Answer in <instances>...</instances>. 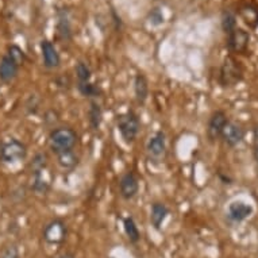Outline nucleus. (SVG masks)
Listing matches in <instances>:
<instances>
[{
  "mask_svg": "<svg viewBox=\"0 0 258 258\" xmlns=\"http://www.w3.org/2000/svg\"><path fill=\"white\" fill-rule=\"evenodd\" d=\"M220 138L223 140V142L229 148H235L238 145L241 144L243 138H245V130L242 128L238 123L230 122L226 124V127L223 128L222 132V136Z\"/></svg>",
  "mask_w": 258,
  "mask_h": 258,
  "instance_id": "obj_11",
  "label": "nucleus"
},
{
  "mask_svg": "<svg viewBox=\"0 0 258 258\" xmlns=\"http://www.w3.org/2000/svg\"><path fill=\"white\" fill-rule=\"evenodd\" d=\"M227 123H229V118H227V115L224 114V111H215L211 115L210 120H208V140L211 141V142H215L216 140H219L220 136H222V132H223V128L226 127Z\"/></svg>",
  "mask_w": 258,
  "mask_h": 258,
  "instance_id": "obj_9",
  "label": "nucleus"
},
{
  "mask_svg": "<svg viewBox=\"0 0 258 258\" xmlns=\"http://www.w3.org/2000/svg\"><path fill=\"white\" fill-rule=\"evenodd\" d=\"M134 95L138 104H145L149 96V81L145 75L138 73L134 79Z\"/></svg>",
  "mask_w": 258,
  "mask_h": 258,
  "instance_id": "obj_16",
  "label": "nucleus"
},
{
  "mask_svg": "<svg viewBox=\"0 0 258 258\" xmlns=\"http://www.w3.org/2000/svg\"><path fill=\"white\" fill-rule=\"evenodd\" d=\"M169 215V208L164 203H153L150 210V222L156 230H161V226L165 222L166 216Z\"/></svg>",
  "mask_w": 258,
  "mask_h": 258,
  "instance_id": "obj_15",
  "label": "nucleus"
},
{
  "mask_svg": "<svg viewBox=\"0 0 258 258\" xmlns=\"http://www.w3.org/2000/svg\"><path fill=\"white\" fill-rule=\"evenodd\" d=\"M55 258H76V257H75V254L69 253V251H65V253H61Z\"/></svg>",
  "mask_w": 258,
  "mask_h": 258,
  "instance_id": "obj_31",
  "label": "nucleus"
},
{
  "mask_svg": "<svg viewBox=\"0 0 258 258\" xmlns=\"http://www.w3.org/2000/svg\"><path fill=\"white\" fill-rule=\"evenodd\" d=\"M254 157H255V161L258 164V134L255 136V141H254Z\"/></svg>",
  "mask_w": 258,
  "mask_h": 258,
  "instance_id": "obj_30",
  "label": "nucleus"
},
{
  "mask_svg": "<svg viewBox=\"0 0 258 258\" xmlns=\"http://www.w3.org/2000/svg\"><path fill=\"white\" fill-rule=\"evenodd\" d=\"M146 153L149 160L153 162H161L166 157V137L162 132L154 133L146 144Z\"/></svg>",
  "mask_w": 258,
  "mask_h": 258,
  "instance_id": "obj_4",
  "label": "nucleus"
},
{
  "mask_svg": "<svg viewBox=\"0 0 258 258\" xmlns=\"http://www.w3.org/2000/svg\"><path fill=\"white\" fill-rule=\"evenodd\" d=\"M243 79V67L235 57L229 55L222 63L219 72V84L223 88L234 87Z\"/></svg>",
  "mask_w": 258,
  "mask_h": 258,
  "instance_id": "obj_2",
  "label": "nucleus"
},
{
  "mask_svg": "<svg viewBox=\"0 0 258 258\" xmlns=\"http://www.w3.org/2000/svg\"><path fill=\"white\" fill-rule=\"evenodd\" d=\"M47 166V156L45 153H37L33 158V161L30 162V172L33 174L42 173L45 172Z\"/></svg>",
  "mask_w": 258,
  "mask_h": 258,
  "instance_id": "obj_21",
  "label": "nucleus"
},
{
  "mask_svg": "<svg viewBox=\"0 0 258 258\" xmlns=\"http://www.w3.org/2000/svg\"><path fill=\"white\" fill-rule=\"evenodd\" d=\"M27 156V149L25 144H22L18 140H10L9 142L3 144V154H2V161L6 164H17L23 161Z\"/></svg>",
  "mask_w": 258,
  "mask_h": 258,
  "instance_id": "obj_6",
  "label": "nucleus"
},
{
  "mask_svg": "<svg viewBox=\"0 0 258 258\" xmlns=\"http://www.w3.org/2000/svg\"><path fill=\"white\" fill-rule=\"evenodd\" d=\"M253 212L254 208L251 204L246 203L243 200H234L229 204L226 215L231 223H242L243 220L253 215Z\"/></svg>",
  "mask_w": 258,
  "mask_h": 258,
  "instance_id": "obj_8",
  "label": "nucleus"
},
{
  "mask_svg": "<svg viewBox=\"0 0 258 258\" xmlns=\"http://www.w3.org/2000/svg\"><path fill=\"white\" fill-rule=\"evenodd\" d=\"M41 50H42V58H43V65L47 69H54L58 68L59 63H61V58L55 46L50 41L43 39L41 42Z\"/></svg>",
  "mask_w": 258,
  "mask_h": 258,
  "instance_id": "obj_12",
  "label": "nucleus"
},
{
  "mask_svg": "<svg viewBox=\"0 0 258 258\" xmlns=\"http://www.w3.org/2000/svg\"><path fill=\"white\" fill-rule=\"evenodd\" d=\"M119 190H120V196L124 200H132L133 198H136L140 190V182L136 174L133 172L123 174L119 180Z\"/></svg>",
  "mask_w": 258,
  "mask_h": 258,
  "instance_id": "obj_10",
  "label": "nucleus"
},
{
  "mask_svg": "<svg viewBox=\"0 0 258 258\" xmlns=\"http://www.w3.org/2000/svg\"><path fill=\"white\" fill-rule=\"evenodd\" d=\"M18 71H19V65L11 57L5 55L0 61V81L3 83L13 81L17 77Z\"/></svg>",
  "mask_w": 258,
  "mask_h": 258,
  "instance_id": "obj_13",
  "label": "nucleus"
},
{
  "mask_svg": "<svg viewBox=\"0 0 258 258\" xmlns=\"http://www.w3.org/2000/svg\"><path fill=\"white\" fill-rule=\"evenodd\" d=\"M57 33H58L59 38L65 39V41L72 38V25L69 21L67 10H59L57 13Z\"/></svg>",
  "mask_w": 258,
  "mask_h": 258,
  "instance_id": "obj_14",
  "label": "nucleus"
},
{
  "mask_svg": "<svg viewBox=\"0 0 258 258\" xmlns=\"http://www.w3.org/2000/svg\"><path fill=\"white\" fill-rule=\"evenodd\" d=\"M222 29L226 34L231 33L234 29H237V17L233 11L226 10L222 14Z\"/></svg>",
  "mask_w": 258,
  "mask_h": 258,
  "instance_id": "obj_22",
  "label": "nucleus"
},
{
  "mask_svg": "<svg viewBox=\"0 0 258 258\" xmlns=\"http://www.w3.org/2000/svg\"><path fill=\"white\" fill-rule=\"evenodd\" d=\"M76 77L79 83H88L91 81V77H92V72H91V69H89L88 63H85L84 61H79L76 63Z\"/></svg>",
  "mask_w": 258,
  "mask_h": 258,
  "instance_id": "obj_24",
  "label": "nucleus"
},
{
  "mask_svg": "<svg viewBox=\"0 0 258 258\" xmlns=\"http://www.w3.org/2000/svg\"><path fill=\"white\" fill-rule=\"evenodd\" d=\"M77 156L75 154L73 150H69V152H63L57 154V162L58 165L65 170H72L75 166L77 165Z\"/></svg>",
  "mask_w": 258,
  "mask_h": 258,
  "instance_id": "obj_20",
  "label": "nucleus"
},
{
  "mask_svg": "<svg viewBox=\"0 0 258 258\" xmlns=\"http://www.w3.org/2000/svg\"><path fill=\"white\" fill-rule=\"evenodd\" d=\"M9 57H11V58L15 61V62L21 67L22 63L25 62V53L22 51L21 47H18V46H11L9 49Z\"/></svg>",
  "mask_w": 258,
  "mask_h": 258,
  "instance_id": "obj_26",
  "label": "nucleus"
},
{
  "mask_svg": "<svg viewBox=\"0 0 258 258\" xmlns=\"http://www.w3.org/2000/svg\"><path fill=\"white\" fill-rule=\"evenodd\" d=\"M2 154H3V144H0V161H2Z\"/></svg>",
  "mask_w": 258,
  "mask_h": 258,
  "instance_id": "obj_32",
  "label": "nucleus"
},
{
  "mask_svg": "<svg viewBox=\"0 0 258 258\" xmlns=\"http://www.w3.org/2000/svg\"><path fill=\"white\" fill-rule=\"evenodd\" d=\"M116 127L126 144H133L140 134L141 122L136 112L128 111L116 118Z\"/></svg>",
  "mask_w": 258,
  "mask_h": 258,
  "instance_id": "obj_3",
  "label": "nucleus"
},
{
  "mask_svg": "<svg viewBox=\"0 0 258 258\" xmlns=\"http://www.w3.org/2000/svg\"><path fill=\"white\" fill-rule=\"evenodd\" d=\"M77 144V134L71 127H58L49 134V148L55 156L59 153L69 152Z\"/></svg>",
  "mask_w": 258,
  "mask_h": 258,
  "instance_id": "obj_1",
  "label": "nucleus"
},
{
  "mask_svg": "<svg viewBox=\"0 0 258 258\" xmlns=\"http://www.w3.org/2000/svg\"><path fill=\"white\" fill-rule=\"evenodd\" d=\"M67 235H68L67 224L61 219L51 220L50 223H47L43 229V239L50 245L62 243L67 239Z\"/></svg>",
  "mask_w": 258,
  "mask_h": 258,
  "instance_id": "obj_5",
  "label": "nucleus"
},
{
  "mask_svg": "<svg viewBox=\"0 0 258 258\" xmlns=\"http://www.w3.org/2000/svg\"><path fill=\"white\" fill-rule=\"evenodd\" d=\"M149 21L153 26H160L164 23V14L161 13L160 9H153L150 15H149Z\"/></svg>",
  "mask_w": 258,
  "mask_h": 258,
  "instance_id": "obj_27",
  "label": "nucleus"
},
{
  "mask_svg": "<svg viewBox=\"0 0 258 258\" xmlns=\"http://www.w3.org/2000/svg\"><path fill=\"white\" fill-rule=\"evenodd\" d=\"M38 107H39V102H38V98L35 96V95H31L26 103V108L29 111L30 114H37L38 112Z\"/></svg>",
  "mask_w": 258,
  "mask_h": 258,
  "instance_id": "obj_28",
  "label": "nucleus"
},
{
  "mask_svg": "<svg viewBox=\"0 0 258 258\" xmlns=\"http://www.w3.org/2000/svg\"><path fill=\"white\" fill-rule=\"evenodd\" d=\"M250 42V34L241 27L234 29L227 34V47L234 54H243L247 51Z\"/></svg>",
  "mask_w": 258,
  "mask_h": 258,
  "instance_id": "obj_7",
  "label": "nucleus"
},
{
  "mask_svg": "<svg viewBox=\"0 0 258 258\" xmlns=\"http://www.w3.org/2000/svg\"><path fill=\"white\" fill-rule=\"evenodd\" d=\"M2 258H21L19 257V251L15 246H9L2 254Z\"/></svg>",
  "mask_w": 258,
  "mask_h": 258,
  "instance_id": "obj_29",
  "label": "nucleus"
},
{
  "mask_svg": "<svg viewBox=\"0 0 258 258\" xmlns=\"http://www.w3.org/2000/svg\"><path fill=\"white\" fill-rule=\"evenodd\" d=\"M88 120L93 130H99L103 122V110L96 100H91L88 108Z\"/></svg>",
  "mask_w": 258,
  "mask_h": 258,
  "instance_id": "obj_18",
  "label": "nucleus"
},
{
  "mask_svg": "<svg viewBox=\"0 0 258 258\" xmlns=\"http://www.w3.org/2000/svg\"><path fill=\"white\" fill-rule=\"evenodd\" d=\"M123 227H124V233H126L128 241L132 243H138L141 239V233L138 230L136 220L132 216H127L126 219L123 220Z\"/></svg>",
  "mask_w": 258,
  "mask_h": 258,
  "instance_id": "obj_19",
  "label": "nucleus"
},
{
  "mask_svg": "<svg viewBox=\"0 0 258 258\" xmlns=\"http://www.w3.org/2000/svg\"><path fill=\"white\" fill-rule=\"evenodd\" d=\"M242 19L245 21L246 25H249L250 27L255 29L258 26V5L250 2V3H246L243 7L239 11Z\"/></svg>",
  "mask_w": 258,
  "mask_h": 258,
  "instance_id": "obj_17",
  "label": "nucleus"
},
{
  "mask_svg": "<svg viewBox=\"0 0 258 258\" xmlns=\"http://www.w3.org/2000/svg\"><path fill=\"white\" fill-rule=\"evenodd\" d=\"M77 89L85 98L93 99L98 98L100 95V88L96 84L91 83V81H88V83H77Z\"/></svg>",
  "mask_w": 258,
  "mask_h": 258,
  "instance_id": "obj_23",
  "label": "nucleus"
},
{
  "mask_svg": "<svg viewBox=\"0 0 258 258\" xmlns=\"http://www.w3.org/2000/svg\"><path fill=\"white\" fill-rule=\"evenodd\" d=\"M49 182L43 178V172L42 173L33 174V184H31V188L33 190H35L37 194H46L49 190Z\"/></svg>",
  "mask_w": 258,
  "mask_h": 258,
  "instance_id": "obj_25",
  "label": "nucleus"
},
{
  "mask_svg": "<svg viewBox=\"0 0 258 258\" xmlns=\"http://www.w3.org/2000/svg\"><path fill=\"white\" fill-rule=\"evenodd\" d=\"M111 258H114V257H111Z\"/></svg>",
  "mask_w": 258,
  "mask_h": 258,
  "instance_id": "obj_33",
  "label": "nucleus"
}]
</instances>
